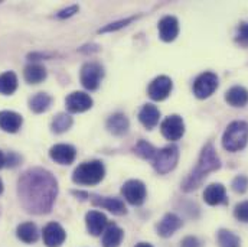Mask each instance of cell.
<instances>
[{
    "label": "cell",
    "instance_id": "obj_1",
    "mask_svg": "<svg viewBox=\"0 0 248 247\" xmlns=\"http://www.w3.org/2000/svg\"><path fill=\"white\" fill-rule=\"evenodd\" d=\"M58 195V181L44 168H31L17 180V197L23 210L29 214L51 213Z\"/></svg>",
    "mask_w": 248,
    "mask_h": 247
},
{
    "label": "cell",
    "instance_id": "obj_2",
    "mask_svg": "<svg viewBox=\"0 0 248 247\" xmlns=\"http://www.w3.org/2000/svg\"><path fill=\"white\" fill-rule=\"evenodd\" d=\"M219 168H221V159L217 153V149H215L212 142H208L201 150L196 166L192 169V172L186 177V180L184 181L182 189L185 192L198 189L211 172H215Z\"/></svg>",
    "mask_w": 248,
    "mask_h": 247
},
{
    "label": "cell",
    "instance_id": "obj_3",
    "mask_svg": "<svg viewBox=\"0 0 248 247\" xmlns=\"http://www.w3.org/2000/svg\"><path fill=\"white\" fill-rule=\"evenodd\" d=\"M248 143V123L237 120L228 124L222 134V146L228 152H240Z\"/></svg>",
    "mask_w": 248,
    "mask_h": 247
},
{
    "label": "cell",
    "instance_id": "obj_4",
    "mask_svg": "<svg viewBox=\"0 0 248 247\" xmlns=\"http://www.w3.org/2000/svg\"><path fill=\"white\" fill-rule=\"evenodd\" d=\"M106 168L101 161H90L78 165L72 174V181L78 185H97L103 181Z\"/></svg>",
    "mask_w": 248,
    "mask_h": 247
},
{
    "label": "cell",
    "instance_id": "obj_5",
    "mask_svg": "<svg viewBox=\"0 0 248 247\" xmlns=\"http://www.w3.org/2000/svg\"><path fill=\"white\" fill-rule=\"evenodd\" d=\"M179 161V148L175 145H169L160 150H157L153 159V168L157 174L165 175L173 171Z\"/></svg>",
    "mask_w": 248,
    "mask_h": 247
},
{
    "label": "cell",
    "instance_id": "obj_6",
    "mask_svg": "<svg viewBox=\"0 0 248 247\" xmlns=\"http://www.w3.org/2000/svg\"><path fill=\"white\" fill-rule=\"evenodd\" d=\"M81 84L90 90L94 91L100 87V82L104 77V69L97 62H87L81 68Z\"/></svg>",
    "mask_w": 248,
    "mask_h": 247
},
{
    "label": "cell",
    "instance_id": "obj_7",
    "mask_svg": "<svg viewBox=\"0 0 248 247\" xmlns=\"http://www.w3.org/2000/svg\"><path fill=\"white\" fill-rule=\"evenodd\" d=\"M218 84L219 82H218L217 74L209 72V71L203 72L193 82V94L201 100L208 99L215 93V90L218 88Z\"/></svg>",
    "mask_w": 248,
    "mask_h": 247
},
{
    "label": "cell",
    "instance_id": "obj_8",
    "mask_svg": "<svg viewBox=\"0 0 248 247\" xmlns=\"http://www.w3.org/2000/svg\"><path fill=\"white\" fill-rule=\"evenodd\" d=\"M122 194L127 202L131 205H141L146 199V185L139 180H130L122 188Z\"/></svg>",
    "mask_w": 248,
    "mask_h": 247
},
{
    "label": "cell",
    "instance_id": "obj_9",
    "mask_svg": "<svg viewBox=\"0 0 248 247\" xmlns=\"http://www.w3.org/2000/svg\"><path fill=\"white\" fill-rule=\"evenodd\" d=\"M160 130H162V134L168 140L176 142V140H179L185 134V122H184V119L181 116L172 115V116L166 117L162 122Z\"/></svg>",
    "mask_w": 248,
    "mask_h": 247
},
{
    "label": "cell",
    "instance_id": "obj_10",
    "mask_svg": "<svg viewBox=\"0 0 248 247\" xmlns=\"http://www.w3.org/2000/svg\"><path fill=\"white\" fill-rule=\"evenodd\" d=\"M172 88H173L172 80L169 77H166V75H160V77L155 78L150 82V85L147 88V93H149L152 100L162 101V100H166L170 96Z\"/></svg>",
    "mask_w": 248,
    "mask_h": 247
},
{
    "label": "cell",
    "instance_id": "obj_11",
    "mask_svg": "<svg viewBox=\"0 0 248 247\" xmlns=\"http://www.w3.org/2000/svg\"><path fill=\"white\" fill-rule=\"evenodd\" d=\"M65 104L69 113H84L93 107V99L87 93L74 91L66 97Z\"/></svg>",
    "mask_w": 248,
    "mask_h": 247
},
{
    "label": "cell",
    "instance_id": "obj_12",
    "mask_svg": "<svg viewBox=\"0 0 248 247\" xmlns=\"http://www.w3.org/2000/svg\"><path fill=\"white\" fill-rule=\"evenodd\" d=\"M42 237H44V245L46 247H61L66 239V233L61 224L52 221L45 226L42 231Z\"/></svg>",
    "mask_w": 248,
    "mask_h": 247
},
{
    "label": "cell",
    "instance_id": "obj_13",
    "mask_svg": "<svg viewBox=\"0 0 248 247\" xmlns=\"http://www.w3.org/2000/svg\"><path fill=\"white\" fill-rule=\"evenodd\" d=\"M77 150L71 145L60 143L49 149V158L60 165H71L75 161Z\"/></svg>",
    "mask_w": 248,
    "mask_h": 247
},
{
    "label": "cell",
    "instance_id": "obj_14",
    "mask_svg": "<svg viewBox=\"0 0 248 247\" xmlns=\"http://www.w3.org/2000/svg\"><path fill=\"white\" fill-rule=\"evenodd\" d=\"M159 36L165 42H172L179 35V22L175 16H165L159 22Z\"/></svg>",
    "mask_w": 248,
    "mask_h": 247
},
{
    "label": "cell",
    "instance_id": "obj_15",
    "mask_svg": "<svg viewBox=\"0 0 248 247\" xmlns=\"http://www.w3.org/2000/svg\"><path fill=\"white\" fill-rule=\"evenodd\" d=\"M182 227V220L173 214V213H168L160 221L159 224L156 226V230H157V234L163 239H168L170 236H173L179 229Z\"/></svg>",
    "mask_w": 248,
    "mask_h": 247
},
{
    "label": "cell",
    "instance_id": "obj_16",
    "mask_svg": "<svg viewBox=\"0 0 248 247\" xmlns=\"http://www.w3.org/2000/svg\"><path fill=\"white\" fill-rule=\"evenodd\" d=\"M85 224L91 236H101L108 226V220L100 211H90L85 215Z\"/></svg>",
    "mask_w": 248,
    "mask_h": 247
},
{
    "label": "cell",
    "instance_id": "obj_17",
    "mask_svg": "<svg viewBox=\"0 0 248 247\" xmlns=\"http://www.w3.org/2000/svg\"><path fill=\"white\" fill-rule=\"evenodd\" d=\"M91 202L95 207H101L104 210H108L114 215H124L127 213V208L120 198H113V197H93Z\"/></svg>",
    "mask_w": 248,
    "mask_h": 247
},
{
    "label": "cell",
    "instance_id": "obj_18",
    "mask_svg": "<svg viewBox=\"0 0 248 247\" xmlns=\"http://www.w3.org/2000/svg\"><path fill=\"white\" fill-rule=\"evenodd\" d=\"M203 199L208 205H221L227 204V189L222 184H211L203 192Z\"/></svg>",
    "mask_w": 248,
    "mask_h": 247
},
{
    "label": "cell",
    "instance_id": "obj_19",
    "mask_svg": "<svg viewBox=\"0 0 248 247\" xmlns=\"http://www.w3.org/2000/svg\"><path fill=\"white\" fill-rule=\"evenodd\" d=\"M23 123V119L19 113L3 110L0 112V129L7 133H16L19 132L20 126Z\"/></svg>",
    "mask_w": 248,
    "mask_h": 247
},
{
    "label": "cell",
    "instance_id": "obj_20",
    "mask_svg": "<svg viewBox=\"0 0 248 247\" xmlns=\"http://www.w3.org/2000/svg\"><path fill=\"white\" fill-rule=\"evenodd\" d=\"M16 236L20 242L26 243V245H32L36 243L39 239V230L36 227L35 223L28 221V223H22L17 226L16 229Z\"/></svg>",
    "mask_w": 248,
    "mask_h": 247
},
{
    "label": "cell",
    "instance_id": "obj_21",
    "mask_svg": "<svg viewBox=\"0 0 248 247\" xmlns=\"http://www.w3.org/2000/svg\"><path fill=\"white\" fill-rule=\"evenodd\" d=\"M225 100L232 107H246L248 104V90L241 85L231 87L225 93Z\"/></svg>",
    "mask_w": 248,
    "mask_h": 247
},
{
    "label": "cell",
    "instance_id": "obj_22",
    "mask_svg": "<svg viewBox=\"0 0 248 247\" xmlns=\"http://www.w3.org/2000/svg\"><path fill=\"white\" fill-rule=\"evenodd\" d=\"M123 229H120L114 223H108L107 229L103 233V247H119L123 242Z\"/></svg>",
    "mask_w": 248,
    "mask_h": 247
},
{
    "label": "cell",
    "instance_id": "obj_23",
    "mask_svg": "<svg viewBox=\"0 0 248 247\" xmlns=\"http://www.w3.org/2000/svg\"><path fill=\"white\" fill-rule=\"evenodd\" d=\"M160 119V112L156 106L153 104H144L139 113V120L146 129H153L156 124L159 123Z\"/></svg>",
    "mask_w": 248,
    "mask_h": 247
},
{
    "label": "cell",
    "instance_id": "obj_24",
    "mask_svg": "<svg viewBox=\"0 0 248 247\" xmlns=\"http://www.w3.org/2000/svg\"><path fill=\"white\" fill-rule=\"evenodd\" d=\"M46 75H48L46 68L41 64H29L25 66L23 71V77L29 84H39L46 78Z\"/></svg>",
    "mask_w": 248,
    "mask_h": 247
},
{
    "label": "cell",
    "instance_id": "obj_25",
    "mask_svg": "<svg viewBox=\"0 0 248 247\" xmlns=\"http://www.w3.org/2000/svg\"><path fill=\"white\" fill-rule=\"evenodd\" d=\"M128 119L125 117L123 113H116L113 116H110V119L107 120V129L110 133L116 134V136H123L128 132Z\"/></svg>",
    "mask_w": 248,
    "mask_h": 247
},
{
    "label": "cell",
    "instance_id": "obj_26",
    "mask_svg": "<svg viewBox=\"0 0 248 247\" xmlns=\"http://www.w3.org/2000/svg\"><path fill=\"white\" fill-rule=\"evenodd\" d=\"M52 104V97L46 93H38L29 99V109L33 113H45Z\"/></svg>",
    "mask_w": 248,
    "mask_h": 247
},
{
    "label": "cell",
    "instance_id": "obj_27",
    "mask_svg": "<svg viewBox=\"0 0 248 247\" xmlns=\"http://www.w3.org/2000/svg\"><path fill=\"white\" fill-rule=\"evenodd\" d=\"M17 88V77L13 71H6L0 74V94L12 96Z\"/></svg>",
    "mask_w": 248,
    "mask_h": 247
},
{
    "label": "cell",
    "instance_id": "obj_28",
    "mask_svg": "<svg viewBox=\"0 0 248 247\" xmlns=\"http://www.w3.org/2000/svg\"><path fill=\"white\" fill-rule=\"evenodd\" d=\"M217 242L219 247H241L240 237L235 233L225 230V229H221L217 233Z\"/></svg>",
    "mask_w": 248,
    "mask_h": 247
},
{
    "label": "cell",
    "instance_id": "obj_29",
    "mask_svg": "<svg viewBox=\"0 0 248 247\" xmlns=\"http://www.w3.org/2000/svg\"><path fill=\"white\" fill-rule=\"evenodd\" d=\"M133 150H134L136 155H139L141 159H146V161H153L156 153H157L156 148L152 143L146 142V140H139Z\"/></svg>",
    "mask_w": 248,
    "mask_h": 247
},
{
    "label": "cell",
    "instance_id": "obj_30",
    "mask_svg": "<svg viewBox=\"0 0 248 247\" xmlns=\"http://www.w3.org/2000/svg\"><path fill=\"white\" fill-rule=\"evenodd\" d=\"M72 126V117L66 113H60L54 117L52 123H51V130L57 134L65 133L66 130H69Z\"/></svg>",
    "mask_w": 248,
    "mask_h": 247
},
{
    "label": "cell",
    "instance_id": "obj_31",
    "mask_svg": "<svg viewBox=\"0 0 248 247\" xmlns=\"http://www.w3.org/2000/svg\"><path fill=\"white\" fill-rule=\"evenodd\" d=\"M136 19V16H131V17H125V19H122V20H117V22H113V23H108L107 26H104L103 29H100L98 32L100 33H106V32H116L119 29H123L125 28L128 23H131L133 20Z\"/></svg>",
    "mask_w": 248,
    "mask_h": 247
},
{
    "label": "cell",
    "instance_id": "obj_32",
    "mask_svg": "<svg viewBox=\"0 0 248 247\" xmlns=\"http://www.w3.org/2000/svg\"><path fill=\"white\" fill-rule=\"evenodd\" d=\"M234 217L241 223H248V201H243L235 205Z\"/></svg>",
    "mask_w": 248,
    "mask_h": 247
},
{
    "label": "cell",
    "instance_id": "obj_33",
    "mask_svg": "<svg viewBox=\"0 0 248 247\" xmlns=\"http://www.w3.org/2000/svg\"><path fill=\"white\" fill-rule=\"evenodd\" d=\"M232 189L238 194H244L248 189V178L246 175H238L232 181Z\"/></svg>",
    "mask_w": 248,
    "mask_h": 247
},
{
    "label": "cell",
    "instance_id": "obj_34",
    "mask_svg": "<svg viewBox=\"0 0 248 247\" xmlns=\"http://www.w3.org/2000/svg\"><path fill=\"white\" fill-rule=\"evenodd\" d=\"M237 42L241 45H248V22H243L237 32Z\"/></svg>",
    "mask_w": 248,
    "mask_h": 247
},
{
    "label": "cell",
    "instance_id": "obj_35",
    "mask_svg": "<svg viewBox=\"0 0 248 247\" xmlns=\"http://www.w3.org/2000/svg\"><path fill=\"white\" fill-rule=\"evenodd\" d=\"M78 10H79V7H78L77 4H72V6L66 7V9H62V10H60V12L57 13V17H58V19H66V17H71V16H74L75 13H78Z\"/></svg>",
    "mask_w": 248,
    "mask_h": 247
},
{
    "label": "cell",
    "instance_id": "obj_36",
    "mask_svg": "<svg viewBox=\"0 0 248 247\" xmlns=\"http://www.w3.org/2000/svg\"><path fill=\"white\" fill-rule=\"evenodd\" d=\"M20 161H22V158H20L17 153H15V152H9V155L6 156V166H9V168H15V166H17V165L20 164Z\"/></svg>",
    "mask_w": 248,
    "mask_h": 247
},
{
    "label": "cell",
    "instance_id": "obj_37",
    "mask_svg": "<svg viewBox=\"0 0 248 247\" xmlns=\"http://www.w3.org/2000/svg\"><path fill=\"white\" fill-rule=\"evenodd\" d=\"M181 247H201V242L196 237H193V236H187V237H185L182 240Z\"/></svg>",
    "mask_w": 248,
    "mask_h": 247
},
{
    "label": "cell",
    "instance_id": "obj_38",
    "mask_svg": "<svg viewBox=\"0 0 248 247\" xmlns=\"http://www.w3.org/2000/svg\"><path fill=\"white\" fill-rule=\"evenodd\" d=\"M49 57H51V54H42V52L28 55V58H31V60H42V58H49Z\"/></svg>",
    "mask_w": 248,
    "mask_h": 247
},
{
    "label": "cell",
    "instance_id": "obj_39",
    "mask_svg": "<svg viewBox=\"0 0 248 247\" xmlns=\"http://www.w3.org/2000/svg\"><path fill=\"white\" fill-rule=\"evenodd\" d=\"M3 166H6V156H4V153L0 150V169H1Z\"/></svg>",
    "mask_w": 248,
    "mask_h": 247
},
{
    "label": "cell",
    "instance_id": "obj_40",
    "mask_svg": "<svg viewBox=\"0 0 248 247\" xmlns=\"http://www.w3.org/2000/svg\"><path fill=\"white\" fill-rule=\"evenodd\" d=\"M136 247H153L152 245H149V243H139V245H136Z\"/></svg>",
    "mask_w": 248,
    "mask_h": 247
},
{
    "label": "cell",
    "instance_id": "obj_41",
    "mask_svg": "<svg viewBox=\"0 0 248 247\" xmlns=\"http://www.w3.org/2000/svg\"><path fill=\"white\" fill-rule=\"evenodd\" d=\"M3 192V182H1V180H0V194Z\"/></svg>",
    "mask_w": 248,
    "mask_h": 247
}]
</instances>
